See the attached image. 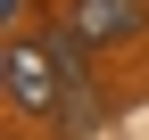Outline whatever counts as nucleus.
<instances>
[{"label": "nucleus", "instance_id": "f03ea898", "mask_svg": "<svg viewBox=\"0 0 149 140\" xmlns=\"http://www.w3.org/2000/svg\"><path fill=\"white\" fill-rule=\"evenodd\" d=\"M66 25L91 49H124V41L149 33V0H66Z\"/></svg>", "mask_w": 149, "mask_h": 140}, {"label": "nucleus", "instance_id": "20e7f679", "mask_svg": "<svg viewBox=\"0 0 149 140\" xmlns=\"http://www.w3.org/2000/svg\"><path fill=\"white\" fill-rule=\"evenodd\" d=\"M25 8H33V0H0V25H8V33H25Z\"/></svg>", "mask_w": 149, "mask_h": 140}, {"label": "nucleus", "instance_id": "7ed1b4c3", "mask_svg": "<svg viewBox=\"0 0 149 140\" xmlns=\"http://www.w3.org/2000/svg\"><path fill=\"white\" fill-rule=\"evenodd\" d=\"M100 115H108L100 82H91V74H74V82H66V99H58V124H66V132H91Z\"/></svg>", "mask_w": 149, "mask_h": 140}, {"label": "nucleus", "instance_id": "f257e3e1", "mask_svg": "<svg viewBox=\"0 0 149 140\" xmlns=\"http://www.w3.org/2000/svg\"><path fill=\"white\" fill-rule=\"evenodd\" d=\"M0 82H8V107H17V115H42V124H58L66 66L50 58V41H42V33H8V49H0Z\"/></svg>", "mask_w": 149, "mask_h": 140}]
</instances>
